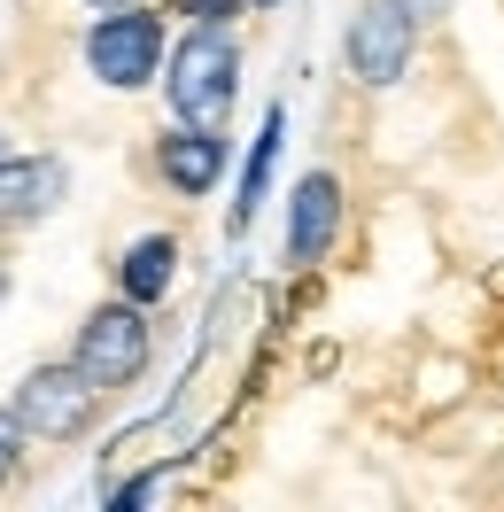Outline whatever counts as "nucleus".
Wrapping results in <instances>:
<instances>
[{
    "label": "nucleus",
    "instance_id": "nucleus-11",
    "mask_svg": "<svg viewBox=\"0 0 504 512\" xmlns=\"http://www.w3.org/2000/svg\"><path fill=\"white\" fill-rule=\"evenodd\" d=\"M163 481H171V466H148L140 481H117V489H109V505H117V512H132V505H156V497H163Z\"/></svg>",
    "mask_w": 504,
    "mask_h": 512
},
{
    "label": "nucleus",
    "instance_id": "nucleus-9",
    "mask_svg": "<svg viewBox=\"0 0 504 512\" xmlns=\"http://www.w3.org/2000/svg\"><path fill=\"white\" fill-rule=\"evenodd\" d=\"M280 140H287V101H272V109H264V125H256V140H249V163H241V194H233V218H225V233H249V225H256L264 194H272Z\"/></svg>",
    "mask_w": 504,
    "mask_h": 512
},
{
    "label": "nucleus",
    "instance_id": "nucleus-6",
    "mask_svg": "<svg viewBox=\"0 0 504 512\" xmlns=\"http://www.w3.org/2000/svg\"><path fill=\"white\" fill-rule=\"evenodd\" d=\"M342 233V179L334 171H303L287 187V264H318Z\"/></svg>",
    "mask_w": 504,
    "mask_h": 512
},
{
    "label": "nucleus",
    "instance_id": "nucleus-10",
    "mask_svg": "<svg viewBox=\"0 0 504 512\" xmlns=\"http://www.w3.org/2000/svg\"><path fill=\"white\" fill-rule=\"evenodd\" d=\"M171 280H179V241L171 233H140L125 249V264H117V295L140 303V311H156L163 295H171Z\"/></svg>",
    "mask_w": 504,
    "mask_h": 512
},
{
    "label": "nucleus",
    "instance_id": "nucleus-15",
    "mask_svg": "<svg viewBox=\"0 0 504 512\" xmlns=\"http://www.w3.org/2000/svg\"><path fill=\"white\" fill-rule=\"evenodd\" d=\"M86 8H125V0H86Z\"/></svg>",
    "mask_w": 504,
    "mask_h": 512
},
{
    "label": "nucleus",
    "instance_id": "nucleus-2",
    "mask_svg": "<svg viewBox=\"0 0 504 512\" xmlns=\"http://www.w3.org/2000/svg\"><path fill=\"white\" fill-rule=\"evenodd\" d=\"M148 357H156V326H148V311L125 303V295H117V303H94L86 326H78V342H70V365H78L101 396L132 388L148 373Z\"/></svg>",
    "mask_w": 504,
    "mask_h": 512
},
{
    "label": "nucleus",
    "instance_id": "nucleus-1",
    "mask_svg": "<svg viewBox=\"0 0 504 512\" xmlns=\"http://www.w3.org/2000/svg\"><path fill=\"white\" fill-rule=\"evenodd\" d=\"M163 101L179 125H225L233 117V94H241V39L225 24H194L171 55H163Z\"/></svg>",
    "mask_w": 504,
    "mask_h": 512
},
{
    "label": "nucleus",
    "instance_id": "nucleus-12",
    "mask_svg": "<svg viewBox=\"0 0 504 512\" xmlns=\"http://www.w3.org/2000/svg\"><path fill=\"white\" fill-rule=\"evenodd\" d=\"M24 450H32V435H24V427H16V412L0 404V481L24 474Z\"/></svg>",
    "mask_w": 504,
    "mask_h": 512
},
{
    "label": "nucleus",
    "instance_id": "nucleus-4",
    "mask_svg": "<svg viewBox=\"0 0 504 512\" xmlns=\"http://www.w3.org/2000/svg\"><path fill=\"white\" fill-rule=\"evenodd\" d=\"M101 404H109V396L63 357V365H32V373L16 381V404H8V412H16V427H24L32 443H78V435H94Z\"/></svg>",
    "mask_w": 504,
    "mask_h": 512
},
{
    "label": "nucleus",
    "instance_id": "nucleus-5",
    "mask_svg": "<svg viewBox=\"0 0 504 512\" xmlns=\"http://www.w3.org/2000/svg\"><path fill=\"white\" fill-rule=\"evenodd\" d=\"M342 55H349V78L357 86H396L411 70V55H419V0H365L357 16H349V39H342Z\"/></svg>",
    "mask_w": 504,
    "mask_h": 512
},
{
    "label": "nucleus",
    "instance_id": "nucleus-7",
    "mask_svg": "<svg viewBox=\"0 0 504 512\" xmlns=\"http://www.w3.org/2000/svg\"><path fill=\"white\" fill-rule=\"evenodd\" d=\"M156 171H163L171 194L202 202V194L225 179V125H171L156 140Z\"/></svg>",
    "mask_w": 504,
    "mask_h": 512
},
{
    "label": "nucleus",
    "instance_id": "nucleus-14",
    "mask_svg": "<svg viewBox=\"0 0 504 512\" xmlns=\"http://www.w3.org/2000/svg\"><path fill=\"white\" fill-rule=\"evenodd\" d=\"M241 8H280V0H241Z\"/></svg>",
    "mask_w": 504,
    "mask_h": 512
},
{
    "label": "nucleus",
    "instance_id": "nucleus-17",
    "mask_svg": "<svg viewBox=\"0 0 504 512\" xmlns=\"http://www.w3.org/2000/svg\"><path fill=\"white\" fill-rule=\"evenodd\" d=\"M0 156H8V140H0Z\"/></svg>",
    "mask_w": 504,
    "mask_h": 512
},
{
    "label": "nucleus",
    "instance_id": "nucleus-13",
    "mask_svg": "<svg viewBox=\"0 0 504 512\" xmlns=\"http://www.w3.org/2000/svg\"><path fill=\"white\" fill-rule=\"evenodd\" d=\"M163 8H179L194 24H233V16H241V0H163Z\"/></svg>",
    "mask_w": 504,
    "mask_h": 512
},
{
    "label": "nucleus",
    "instance_id": "nucleus-3",
    "mask_svg": "<svg viewBox=\"0 0 504 512\" xmlns=\"http://www.w3.org/2000/svg\"><path fill=\"white\" fill-rule=\"evenodd\" d=\"M86 70H94L109 94H140V86H156L163 70V8H101L94 32H86Z\"/></svg>",
    "mask_w": 504,
    "mask_h": 512
},
{
    "label": "nucleus",
    "instance_id": "nucleus-16",
    "mask_svg": "<svg viewBox=\"0 0 504 512\" xmlns=\"http://www.w3.org/2000/svg\"><path fill=\"white\" fill-rule=\"evenodd\" d=\"M0 295H8V272H0Z\"/></svg>",
    "mask_w": 504,
    "mask_h": 512
},
{
    "label": "nucleus",
    "instance_id": "nucleus-8",
    "mask_svg": "<svg viewBox=\"0 0 504 512\" xmlns=\"http://www.w3.org/2000/svg\"><path fill=\"white\" fill-rule=\"evenodd\" d=\"M63 187H70V171H63V156H0V225H39L55 202H63Z\"/></svg>",
    "mask_w": 504,
    "mask_h": 512
}]
</instances>
